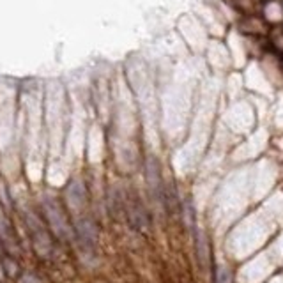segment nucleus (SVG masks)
I'll list each match as a JSON object with an SVG mask.
<instances>
[{"label": "nucleus", "instance_id": "f257e3e1", "mask_svg": "<svg viewBox=\"0 0 283 283\" xmlns=\"http://www.w3.org/2000/svg\"><path fill=\"white\" fill-rule=\"evenodd\" d=\"M43 219L46 221L50 232L59 239H71V236H74L68 214L57 200L48 199L43 202Z\"/></svg>", "mask_w": 283, "mask_h": 283}, {"label": "nucleus", "instance_id": "f03ea898", "mask_svg": "<svg viewBox=\"0 0 283 283\" xmlns=\"http://www.w3.org/2000/svg\"><path fill=\"white\" fill-rule=\"evenodd\" d=\"M25 223H27L29 234H31L32 246L39 257H48L53 249V241H51V232L48 229L46 221L39 218L34 212L25 214Z\"/></svg>", "mask_w": 283, "mask_h": 283}, {"label": "nucleus", "instance_id": "7ed1b4c3", "mask_svg": "<svg viewBox=\"0 0 283 283\" xmlns=\"http://www.w3.org/2000/svg\"><path fill=\"white\" fill-rule=\"evenodd\" d=\"M73 230H74V237H76L78 246L83 249L85 253H89V255L94 253L96 248H98V237H99L98 225H96L94 219L87 214H80L74 219Z\"/></svg>", "mask_w": 283, "mask_h": 283}, {"label": "nucleus", "instance_id": "20e7f679", "mask_svg": "<svg viewBox=\"0 0 283 283\" xmlns=\"http://www.w3.org/2000/svg\"><path fill=\"white\" fill-rule=\"evenodd\" d=\"M145 179H147L149 189H151L152 196H154L156 204L159 206H165V189L161 184V176H159V165L154 158H149L147 168H145Z\"/></svg>", "mask_w": 283, "mask_h": 283}, {"label": "nucleus", "instance_id": "39448f33", "mask_svg": "<svg viewBox=\"0 0 283 283\" xmlns=\"http://www.w3.org/2000/svg\"><path fill=\"white\" fill-rule=\"evenodd\" d=\"M66 199H68L69 206L74 211H80L85 207V204H87V189H85V184L80 179L71 181V184L66 189Z\"/></svg>", "mask_w": 283, "mask_h": 283}, {"label": "nucleus", "instance_id": "423d86ee", "mask_svg": "<svg viewBox=\"0 0 283 283\" xmlns=\"http://www.w3.org/2000/svg\"><path fill=\"white\" fill-rule=\"evenodd\" d=\"M124 204H126V209H128L129 219H131V223L136 227V229H142V227L147 225V218H145L144 206H142L138 196H136V195L135 196H128Z\"/></svg>", "mask_w": 283, "mask_h": 283}, {"label": "nucleus", "instance_id": "0eeeda50", "mask_svg": "<svg viewBox=\"0 0 283 283\" xmlns=\"http://www.w3.org/2000/svg\"><path fill=\"white\" fill-rule=\"evenodd\" d=\"M2 266H4V273H6V276H9V278L20 276V273H21L20 264H18L13 257H6V259L2 260Z\"/></svg>", "mask_w": 283, "mask_h": 283}, {"label": "nucleus", "instance_id": "6e6552de", "mask_svg": "<svg viewBox=\"0 0 283 283\" xmlns=\"http://www.w3.org/2000/svg\"><path fill=\"white\" fill-rule=\"evenodd\" d=\"M20 278H21V283H41V280L34 273H23Z\"/></svg>", "mask_w": 283, "mask_h": 283}]
</instances>
